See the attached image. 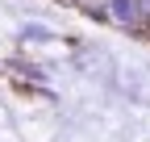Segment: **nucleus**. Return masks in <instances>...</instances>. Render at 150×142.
I'll return each instance as SVG.
<instances>
[{
	"instance_id": "1",
	"label": "nucleus",
	"mask_w": 150,
	"mask_h": 142,
	"mask_svg": "<svg viewBox=\"0 0 150 142\" xmlns=\"http://www.w3.org/2000/svg\"><path fill=\"white\" fill-rule=\"evenodd\" d=\"M112 9H117L121 21H129V25H150V0H117Z\"/></svg>"
}]
</instances>
